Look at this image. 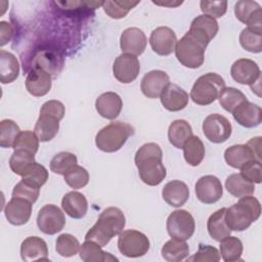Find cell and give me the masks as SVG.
Instances as JSON below:
<instances>
[{"label":"cell","mask_w":262,"mask_h":262,"mask_svg":"<svg viewBox=\"0 0 262 262\" xmlns=\"http://www.w3.org/2000/svg\"><path fill=\"white\" fill-rule=\"evenodd\" d=\"M162 159L163 151L155 142L144 143L137 149L134 161L143 183L156 186L165 179L167 172Z\"/></svg>","instance_id":"6da1fadb"},{"label":"cell","mask_w":262,"mask_h":262,"mask_svg":"<svg viewBox=\"0 0 262 262\" xmlns=\"http://www.w3.org/2000/svg\"><path fill=\"white\" fill-rule=\"evenodd\" d=\"M210 39L200 31L189 28L186 34L176 43L175 55L178 61L189 69H198L204 63L205 50Z\"/></svg>","instance_id":"7a4b0ae2"},{"label":"cell","mask_w":262,"mask_h":262,"mask_svg":"<svg viewBox=\"0 0 262 262\" xmlns=\"http://www.w3.org/2000/svg\"><path fill=\"white\" fill-rule=\"evenodd\" d=\"M125 224L123 211L117 207H108L100 213L96 223L87 231L85 241H92L104 247L114 236L123 231Z\"/></svg>","instance_id":"3957f363"},{"label":"cell","mask_w":262,"mask_h":262,"mask_svg":"<svg viewBox=\"0 0 262 262\" xmlns=\"http://www.w3.org/2000/svg\"><path fill=\"white\" fill-rule=\"evenodd\" d=\"M261 215L260 202L252 196L239 198V201L229 208H226L225 221L231 230L243 231L250 227Z\"/></svg>","instance_id":"277c9868"},{"label":"cell","mask_w":262,"mask_h":262,"mask_svg":"<svg viewBox=\"0 0 262 262\" xmlns=\"http://www.w3.org/2000/svg\"><path fill=\"white\" fill-rule=\"evenodd\" d=\"M134 134V128L125 122L115 121L103 127L95 136L98 149L105 152H115L123 147L128 138Z\"/></svg>","instance_id":"5b68a950"},{"label":"cell","mask_w":262,"mask_h":262,"mask_svg":"<svg viewBox=\"0 0 262 262\" xmlns=\"http://www.w3.org/2000/svg\"><path fill=\"white\" fill-rule=\"evenodd\" d=\"M225 88L224 79L216 73H207L196 79L191 90V100L200 105H208L214 102Z\"/></svg>","instance_id":"8992f818"},{"label":"cell","mask_w":262,"mask_h":262,"mask_svg":"<svg viewBox=\"0 0 262 262\" xmlns=\"http://www.w3.org/2000/svg\"><path fill=\"white\" fill-rule=\"evenodd\" d=\"M118 248L121 254L128 258L144 256L149 250L147 236L135 229H127L119 234Z\"/></svg>","instance_id":"52a82bcc"},{"label":"cell","mask_w":262,"mask_h":262,"mask_svg":"<svg viewBox=\"0 0 262 262\" xmlns=\"http://www.w3.org/2000/svg\"><path fill=\"white\" fill-rule=\"evenodd\" d=\"M166 228L171 237L187 241L194 232L195 222L188 211L175 210L168 216Z\"/></svg>","instance_id":"ba28073f"},{"label":"cell","mask_w":262,"mask_h":262,"mask_svg":"<svg viewBox=\"0 0 262 262\" xmlns=\"http://www.w3.org/2000/svg\"><path fill=\"white\" fill-rule=\"evenodd\" d=\"M231 124L219 114L209 115L203 122L204 135L213 143H222L231 135Z\"/></svg>","instance_id":"9c48e42d"},{"label":"cell","mask_w":262,"mask_h":262,"mask_svg":"<svg viewBox=\"0 0 262 262\" xmlns=\"http://www.w3.org/2000/svg\"><path fill=\"white\" fill-rule=\"evenodd\" d=\"M66 224V217L62 211L55 205H45L37 216V225L45 234H55L59 232Z\"/></svg>","instance_id":"30bf717a"},{"label":"cell","mask_w":262,"mask_h":262,"mask_svg":"<svg viewBox=\"0 0 262 262\" xmlns=\"http://www.w3.org/2000/svg\"><path fill=\"white\" fill-rule=\"evenodd\" d=\"M140 71V63L135 55L122 53L119 55L113 64L114 77L123 84L133 82Z\"/></svg>","instance_id":"8fae6325"},{"label":"cell","mask_w":262,"mask_h":262,"mask_svg":"<svg viewBox=\"0 0 262 262\" xmlns=\"http://www.w3.org/2000/svg\"><path fill=\"white\" fill-rule=\"evenodd\" d=\"M232 79L243 85H250L259 83L261 80V72L258 64L249 58H239L235 60L230 69Z\"/></svg>","instance_id":"7c38bea8"},{"label":"cell","mask_w":262,"mask_h":262,"mask_svg":"<svg viewBox=\"0 0 262 262\" xmlns=\"http://www.w3.org/2000/svg\"><path fill=\"white\" fill-rule=\"evenodd\" d=\"M195 195L204 204H214L223 195L221 181L214 175H205L195 183Z\"/></svg>","instance_id":"4fadbf2b"},{"label":"cell","mask_w":262,"mask_h":262,"mask_svg":"<svg viewBox=\"0 0 262 262\" xmlns=\"http://www.w3.org/2000/svg\"><path fill=\"white\" fill-rule=\"evenodd\" d=\"M177 38L174 31L168 27L156 28L149 37V44L157 54L166 56L171 54L176 46Z\"/></svg>","instance_id":"5bb4252c"},{"label":"cell","mask_w":262,"mask_h":262,"mask_svg":"<svg viewBox=\"0 0 262 262\" xmlns=\"http://www.w3.org/2000/svg\"><path fill=\"white\" fill-rule=\"evenodd\" d=\"M169 84L170 78L166 72L154 70L143 76L140 83V89L146 97L158 98Z\"/></svg>","instance_id":"9a60e30c"},{"label":"cell","mask_w":262,"mask_h":262,"mask_svg":"<svg viewBox=\"0 0 262 262\" xmlns=\"http://www.w3.org/2000/svg\"><path fill=\"white\" fill-rule=\"evenodd\" d=\"M234 14L239 21L248 27L262 29V10L256 1H237L234 5Z\"/></svg>","instance_id":"2e32d148"},{"label":"cell","mask_w":262,"mask_h":262,"mask_svg":"<svg viewBox=\"0 0 262 262\" xmlns=\"http://www.w3.org/2000/svg\"><path fill=\"white\" fill-rule=\"evenodd\" d=\"M4 214L12 225L26 224L32 215V203L23 198H11L6 204Z\"/></svg>","instance_id":"e0dca14e"},{"label":"cell","mask_w":262,"mask_h":262,"mask_svg":"<svg viewBox=\"0 0 262 262\" xmlns=\"http://www.w3.org/2000/svg\"><path fill=\"white\" fill-rule=\"evenodd\" d=\"M145 34L138 28H128L123 31L120 38V46L124 53L140 55L146 48Z\"/></svg>","instance_id":"ac0fdd59"},{"label":"cell","mask_w":262,"mask_h":262,"mask_svg":"<svg viewBox=\"0 0 262 262\" xmlns=\"http://www.w3.org/2000/svg\"><path fill=\"white\" fill-rule=\"evenodd\" d=\"M63 56L54 50L43 49L33 57V68H39L47 72L51 77H56L63 67Z\"/></svg>","instance_id":"d6986e66"},{"label":"cell","mask_w":262,"mask_h":262,"mask_svg":"<svg viewBox=\"0 0 262 262\" xmlns=\"http://www.w3.org/2000/svg\"><path fill=\"white\" fill-rule=\"evenodd\" d=\"M51 76L42 69L33 68L26 78V88L36 97L46 95L51 89Z\"/></svg>","instance_id":"ffe728a7"},{"label":"cell","mask_w":262,"mask_h":262,"mask_svg":"<svg viewBox=\"0 0 262 262\" xmlns=\"http://www.w3.org/2000/svg\"><path fill=\"white\" fill-rule=\"evenodd\" d=\"M233 119L243 127L254 128L262 122V110L259 105L249 100L241 103L232 113Z\"/></svg>","instance_id":"44dd1931"},{"label":"cell","mask_w":262,"mask_h":262,"mask_svg":"<svg viewBox=\"0 0 262 262\" xmlns=\"http://www.w3.org/2000/svg\"><path fill=\"white\" fill-rule=\"evenodd\" d=\"M20 257L24 261H48L46 242L39 236H29L20 245Z\"/></svg>","instance_id":"7402d4cb"},{"label":"cell","mask_w":262,"mask_h":262,"mask_svg":"<svg viewBox=\"0 0 262 262\" xmlns=\"http://www.w3.org/2000/svg\"><path fill=\"white\" fill-rule=\"evenodd\" d=\"M123 107V101L119 94L108 91L100 94L95 100V108L97 113L105 119H116Z\"/></svg>","instance_id":"603a6c76"},{"label":"cell","mask_w":262,"mask_h":262,"mask_svg":"<svg viewBox=\"0 0 262 262\" xmlns=\"http://www.w3.org/2000/svg\"><path fill=\"white\" fill-rule=\"evenodd\" d=\"M161 103L170 112L183 110L189 100L188 93L176 84H169L161 94Z\"/></svg>","instance_id":"cb8c5ba5"},{"label":"cell","mask_w":262,"mask_h":262,"mask_svg":"<svg viewBox=\"0 0 262 262\" xmlns=\"http://www.w3.org/2000/svg\"><path fill=\"white\" fill-rule=\"evenodd\" d=\"M164 201L175 208L183 206L189 198L188 186L180 180H172L165 184L162 189Z\"/></svg>","instance_id":"d4e9b609"},{"label":"cell","mask_w":262,"mask_h":262,"mask_svg":"<svg viewBox=\"0 0 262 262\" xmlns=\"http://www.w3.org/2000/svg\"><path fill=\"white\" fill-rule=\"evenodd\" d=\"M63 211L74 219L83 218L88 210V202L85 195L79 191H70L61 200Z\"/></svg>","instance_id":"484cf974"},{"label":"cell","mask_w":262,"mask_h":262,"mask_svg":"<svg viewBox=\"0 0 262 262\" xmlns=\"http://www.w3.org/2000/svg\"><path fill=\"white\" fill-rule=\"evenodd\" d=\"M59 119L48 115V114H40L34 132L39 138L40 141L46 142L53 139L59 130Z\"/></svg>","instance_id":"4316f807"},{"label":"cell","mask_w":262,"mask_h":262,"mask_svg":"<svg viewBox=\"0 0 262 262\" xmlns=\"http://www.w3.org/2000/svg\"><path fill=\"white\" fill-rule=\"evenodd\" d=\"M225 212L226 208L217 210L209 217L207 222V229L210 236L217 242H220L231 233V229L225 221Z\"/></svg>","instance_id":"83f0119b"},{"label":"cell","mask_w":262,"mask_h":262,"mask_svg":"<svg viewBox=\"0 0 262 262\" xmlns=\"http://www.w3.org/2000/svg\"><path fill=\"white\" fill-rule=\"evenodd\" d=\"M19 74V63L17 58L10 52L0 50V81L8 84L15 81Z\"/></svg>","instance_id":"f1b7e54d"},{"label":"cell","mask_w":262,"mask_h":262,"mask_svg":"<svg viewBox=\"0 0 262 262\" xmlns=\"http://www.w3.org/2000/svg\"><path fill=\"white\" fill-rule=\"evenodd\" d=\"M224 159L230 167L235 169H241L246 163L256 160L247 144H234L229 146L224 151Z\"/></svg>","instance_id":"f546056e"},{"label":"cell","mask_w":262,"mask_h":262,"mask_svg":"<svg viewBox=\"0 0 262 262\" xmlns=\"http://www.w3.org/2000/svg\"><path fill=\"white\" fill-rule=\"evenodd\" d=\"M192 135L191 126L185 120L173 121L168 129L169 141L177 148H182L187 139H189Z\"/></svg>","instance_id":"4dcf8cb0"},{"label":"cell","mask_w":262,"mask_h":262,"mask_svg":"<svg viewBox=\"0 0 262 262\" xmlns=\"http://www.w3.org/2000/svg\"><path fill=\"white\" fill-rule=\"evenodd\" d=\"M225 188L235 198L251 195L255 191V183L246 179L241 173L229 175L225 180Z\"/></svg>","instance_id":"1f68e13d"},{"label":"cell","mask_w":262,"mask_h":262,"mask_svg":"<svg viewBox=\"0 0 262 262\" xmlns=\"http://www.w3.org/2000/svg\"><path fill=\"white\" fill-rule=\"evenodd\" d=\"M162 256L165 260L170 262H178L184 260L189 254V247L185 241L171 238L166 242L161 250Z\"/></svg>","instance_id":"d6a6232c"},{"label":"cell","mask_w":262,"mask_h":262,"mask_svg":"<svg viewBox=\"0 0 262 262\" xmlns=\"http://www.w3.org/2000/svg\"><path fill=\"white\" fill-rule=\"evenodd\" d=\"M101 248L102 247L92 241H85L80 246V258L85 262H103L118 260L110 253L102 251Z\"/></svg>","instance_id":"836d02e7"},{"label":"cell","mask_w":262,"mask_h":262,"mask_svg":"<svg viewBox=\"0 0 262 262\" xmlns=\"http://www.w3.org/2000/svg\"><path fill=\"white\" fill-rule=\"evenodd\" d=\"M183 156L190 166H199L205 158V146L200 137L192 135L183 145Z\"/></svg>","instance_id":"e575fe53"},{"label":"cell","mask_w":262,"mask_h":262,"mask_svg":"<svg viewBox=\"0 0 262 262\" xmlns=\"http://www.w3.org/2000/svg\"><path fill=\"white\" fill-rule=\"evenodd\" d=\"M35 155L26 150H14L9 159V167L11 171L19 176H25L33 167L35 162Z\"/></svg>","instance_id":"d590c367"},{"label":"cell","mask_w":262,"mask_h":262,"mask_svg":"<svg viewBox=\"0 0 262 262\" xmlns=\"http://www.w3.org/2000/svg\"><path fill=\"white\" fill-rule=\"evenodd\" d=\"M239 43L245 50L260 53L262 51V29L247 27L239 34Z\"/></svg>","instance_id":"8d00e7d4"},{"label":"cell","mask_w":262,"mask_h":262,"mask_svg":"<svg viewBox=\"0 0 262 262\" xmlns=\"http://www.w3.org/2000/svg\"><path fill=\"white\" fill-rule=\"evenodd\" d=\"M220 254L224 261L231 262L241 260L243 243L236 236H226L220 241Z\"/></svg>","instance_id":"74e56055"},{"label":"cell","mask_w":262,"mask_h":262,"mask_svg":"<svg viewBox=\"0 0 262 262\" xmlns=\"http://www.w3.org/2000/svg\"><path fill=\"white\" fill-rule=\"evenodd\" d=\"M220 105L229 113H232L241 103L248 100L246 95L234 87H225L218 96Z\"/></svg>","instance_id":"f35d334b"},{"label":"cell","mask_w":262,"mask_h":262,"mask_svg":"<svg viewBox=\"0 0 262 262\" xmlns=\"http://www.w3.org/2000/svg\"><path fill=\"white\" fill-rule=\"evenodd\" d=\"M78 163L77 157L73 152L60 151L56 154L50 161V170L59 175H64Z\"/></svg>","instance_id":"ab89813d"},{"label":"cell","mask_w":262,"mask_h":262,"mask_svg":"<svg viewBox=\"0 0 262 262\" xmlns=\"http://www.w3.org/2000/svg\"><path fill=\"white\" fill-rule=\"evenodd\" d=\"M20 133L18 125L9 119L0 122V146L4 148L13 147V144Z\"/></svg>","instance_id":"60d3db41"},{"label":"cell","mask_w":262,"mask_h":262,"mask_svg":"<svg viewBox=\"0 0 262 262\" xmlns=\"http://www.w3.org/2000/svg\"><path fill=\"white\" fill-rule=\"evenodd\" d=\"M139 3V1H103L102 2V8L104 10V12L112 18L115 19H119V18H123L127 15V13L133 8L135 7L137 4Z\"/></svg>","instance_id":"b9f144b4"},{"label":"cell","mask_w":262,"mask_h":262,"mask_svg":"<svg viewBox=\"0 0 262 262\" xmlns=\"http://www.w3.org/2000/svg\"><path fill=\"white\" fill-rule=\"evenodd\" d=\"M79 241L70 233H62L58 235L55 242V250L57 254L62 257H72L80 250Z\"/></svg>","instance_id":"7bdbcfd3"},{"label":"cell","mask_w":262,"mask_h":262,"mask_svg":"<svg viewBox=\"0 0 262 262\" xmlns=\"http://www.w3.org/2000/svg\"><path fill=\"white\" fill-rule=\"evenodd\" d=\"M39 138L35 134V132L26 130V131H20L18 134L14 144H13V149L17 150H26L29 151L33 155H35L38 151L39 147Z\"/></svg>","instance_id":"ee69618b"},{"label":"cell","mask_w":262,"mask_h":262,"mask_svg":"<svg viewBox=\"0 0 262 262\" xmlns=\"http://www.w3.org/2000/svg\"><path fill=\"white\" fill-rule=\"evenodd\" d=\"M190 28H193L198 31H200L201 33L205 34L210 40H212L216 34L218 33V23L215 18L206 15V14H202L196 16L190 24Z\"/></svg>","instance_id":"f6af8a7d"},{"label":"cell","mask_w":262,"mask_h":262,"mask_svg":"<svg viewBox=\"0 0 262 262\" xmlns=\"http://www.w3.org/2000/svg\"><path fill=\"white\" fill-rule=\"evenodd\" d=\"M63 177H64L66 183L74 189L82 188L86 186L89 182L88 171L85 168L78 165H76L69 172H67L63 175Z\"/></svg>","instance_id":"bcb514c9"},{"label":"cell","mask_w":262,"mask_h":262,"mask_svg":"<svg viewBox=\"0 0 262 262\" xmlns=\"http://www.w3.org/2000/svg\"><path fill=\"white\" fill-rule=\"evenodd\" d=\"M40 194V187L21 179L12 190L13 198H23L34 204Z\"/></svg>","instance_id":"7dc6e473"},{"label":"cell","mask_w":262,"mask_h":262,"mask_svg":"<svg viewBox=\"0 0 262 262\" xmlns=\"http://www.w3.org/2000/svg\"><path fill=\"white\" fill-rule=\"evenodd\" d=\"M21 179L41 187L48 180V171L43 165L36 162Z\"/></svg>","instance_id":"c3c4849f"},{"label":"cell","mask_w":262,"mask_h":262,"mask_svg":"<svg viewBox=\"0 0 262 262\" xmlns=\"http://www.w3.org/2000/svg\"><path fill=\"white\" fill-rule=\"evenodd\" d=\"M201 10L204 14L209 15L213 18L221 17L225 14L227 10V2L226 1H206L203 0L200 2Z\"/></svg>","instance_id":"681fc988"},{"label":"cell","mask_w":262,"mask_h":262,"mask_svg":"<svg viewBox=\"0 0 262 262\" xmlns=\"http://www.w3.org/2000/svg\"><path fill=\"white\" fill-rule=\"evenodd\" d=\"M241 174L253 183H261L262 181V169L261 162L257 160H252L246 163L241 168Z\"/></svg>","instance_id":"f907efd6"},{"label":"cell","mask_w":262,"mask_h":262,"mask_svg":"<svg viewBox=\"0 0 262 262\" xmlns=\"http://www.w3.org/2000/svg\"><path fill=\"white\" fill-rule=\"evenodd\" d=\"M189 261H209V262H217L220 260V253L218 250L210 245L200 244L199 250L196 253L188 258Z\"/></svg>","instance_id":"816d5d0a"},{"label":"cell","mask_w":262,"mask_h":262,"mask_svg":"<svg viewBox=\"0 0 262 262\" xmlns=\"http://www.w3.org/2000/svg\"><path fill=\"white\" fill-rule=\"evenodd\" d=\"M40 114H48L61 120L64 116V105L59 100H48L42 104L40 108Z\"/></svg>","instance_id":"f5cc1de1"},{"label":"cell","mask_w":262,"mask_h":262,"mask_svg":"<svg viewBox=\"0 0 262 262\" xmlns=\"http://www.w3.org/2000/svg\"><path fill=\"white\" fill-rule=\"evenodd\" d=\"M13 30L9 23L7 21H0V46H4L7 44L10 39L12 38Z\"/></svg>","instance_id":"db71d44e"},{"label":"cell","mask_w":262,"mask_h":262,"mask_svg":"<svg viewBox=\"0 0 262 262\" xmlns=\"http://www.w3.org/2000/svg\"><path fill=\"white\" fill-rule=\"evenodd\" d=\"M247 145L250 147V149L252 150L255 159L257 161L261 162V137L257 136L254 138H251L248 142Z\"/></svg>","instance_id":"11a10c76"},{"label":"cell","mask_w":262,"mask_h":262,"mask_svg":"<svg viewBox=\"0 0 262 262\" xmlns=\"http://www.w3.org/2000/svg\"><path fill=\"white\" fill-rule=\"evenodd\" d=\"M155 4H158V5H164V6H177V5H180L182 2H175V3H160V2H154Z\"/></svg>","instance_id":"9f6ffc18"}]
</instances>
